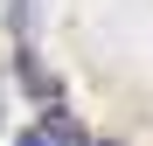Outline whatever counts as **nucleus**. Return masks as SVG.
<instances>
[{
	"label": "nucleus",
	"mask_w": 153,
	"mask_h": 146,
	"mask_svg": "<svg viewBox=\"0 0 153 146\" xmlns=\"http://www.w3.org/2000/svg\"><path fill=\"white\" fill-rule=\"evenodd\" d=\"M14 146H56V139H49V132H42V125H28V132H21V139H14Z\"/></svg>",
	"instance_id": "f257e3e1"
},
{
	"label": "nucleus",
	"mask_w": 153,
	"mask_h": 146,
	"mask_svg": "<svg viewBox=\"0 0 153 146\" xmlns=\"http://www.w3.org/2000/svg\"><path fill=\"white\" fill-rule=\"evenodd\" d=\"M76 146H118V139H76Z\"/></svg>",
	"instance_id": "f03ea898"
}]
</instances>
